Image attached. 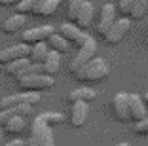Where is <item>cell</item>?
Wrapping results in <instances>:
<instances>
[{"label":"cell","mask_w":148,"mask_h":146,"mask_svg":"<svg viewBox=\"0 0 148 146\" xmlns=\"http://www.w3.org/2000/svg\"><path fill=\"white\" fill-rule=\"evenodd\" d=\"M25 118L27 116H13V118H10V120L2 125L4 133H8V135H19V133H23L25 127H27V120H25Z\"/></svg>","instance_id":"19"},{"label":"cell","mask_w":148,"mask_h":146,"mask_svg":"<svg viewBox=\"0 0 148 146\" xmlns=\"http://www.w3.org/2000/svg\"><path fill=\"white\" fill-rule=\"evenodd\" d=\"M118 19V8L114 4H105L103 10H101V19H99V25H97V32L101 36L106 34V30L112 27V23Z\"/></svg>","instance_id":"11"},{"label":"cell","mask_w":148,"mask_h":146,"mask_svg":"<svg viewBox=\"0 0 148 146\" xmlns=\"http://www.w3.org/2000/svg\"><path fill=\"white\" fill-rule=\"evenodd\" d=\"M133 4H135V0H120L118 2V10H120V13H122L123 17H129Z\"/></svg>","instance_id":"27"},{"label":"cell","mask_w":148,"mask_h":146,"mask_svg":"<svg viewBox=\"0 0 148 146\" xmlns=\"http://www.w3.org/2000/svg\"><path fill=\"white\" fill-rule=\"evenodd\" d=\"M2 146H25V141H21V138H12V141L4 142Z\"/></svg>","instance_id":"29"},{"label":"cell","mask_w":148,"mask_h":146,"mask_svg":"<svg viewBox=\"0 0 148 146\" xmlns=\"http://www.w3.org/2000/svg\"><path fill=\"white\" fill-rule=\"evenodd\" d=\"M143 99H144V103H146V104H148V91H146V93H144V95H143Z\"/></svg>","instance_id":"33"},{"label":"cell","mask_w":148,"mask_h":146,"mask_svg":"<svg viewBox=\"0 0 148 146\" xmlns=\"http://www.w3.org/2000/svg\"><path fill=\"white\" fill-rule=\"evenodd\" d=\"M65 0H44L42 4L38 6V10L34 12V15H40V17H49L55 13V10L63 4Z\"/></svg>","instance_id":"22"},{"label":"cell","mask_w":148,"mask_h":146,"mask_svg":"<svg viewBox=\"0 0 148 146\" xmlns=\"http://www.w3.org/2000/svg\"><path fill=\"white\" fill-rule=\"evenodd\" d=\"M53 32H55V27L51 25H40V27H34V29H27L21 32V42L23 44L46 42Z\"/></svg>","instance_id":"7"},{"label":"cell","mask_w":148,"mask_h":146,"mask_svg":"<svg viewBox=\"0 0 148 146\" xmlns=\"http://www.w3.org/2000/svg\"><path fill=\"white\" fill-rule=\"evenodd\" d=\"M97 99V91L93 87H78V89H72L69 93V101L70 103H76V101H84V103H91Z\"/></svg>","instance_id":"17"},{"label":"cell","mask_w":148,"mask_h":146,"mask_svg":"<svg viewBox=\"0 0 148 146\" xmlns=\"http://www.w3.org/2000/svg\"><path fill=\"white\" fill-rule=\"evenodd\" d=\"M108 74H110V66L106 64V61L101 59V57H93L76 72V80H80L84 84H99L103 80H106Z\"/></svg>","instance_id":"1"},{"label":"cell","mask_w":148,"mask_h":146,"mask_svg":"<svg viewBox=\"0 0 148 146\" xmlns=\"http://www.w3.org/2000/svg\"><path fill=\"white\" fill-rule=\"evenodd\" d=\"M49 53V46L48 42H36L31 46V51H29V59L32 63H44V59L48 57Z\"/></svg>","instance_id":"21"},{"label":"cell","mask_w":148,"mask_h":146,"mask_svg":"<svg viewBox=\"0 0 148 146\" xmlns=\"http://www.w3.org/2000/svg\"><path fill=\"white\" fill-rule=\"evenodd\" d=\"M46 42H48L49 49H55V51H59L61 55H63V53H69V51H70V47H72V44H70L66 38H63L59 32H53V34L49 36Z\"/></svg>","instance_id":"20"},{"label":"cell","mask_w":148,"mask_h":146,"mask_svg":"<svg viewBox=\"0 0 148 146\" xmlns=\"http://www.w3.org/2000/svg\"><path fill=\"white\" fill-rule=\"evenodd\" d=\"M17 86L19 89H25V91H48L55 86V80L53 76H48V74H32V76H23L17 78Z\"/></svg>","instance_id":"3"},{"label":"cell","mask_w":148,"mask_h":146,"mask_svg":"<svg viewBox=\"0 0 148 146\" xmlns=\"http://www.w3.org/2000/svg\"><path fill=\"white\" fill-rule=\"evenodd\" d=\"M29 64H31V59L29 57H21V59H15L6 64V72L13 78H21L25 74V70L29 69Z\"/></svg>","instance_id":"18"},{"label":"cell","mask_w":148,"mask_h":146,"mask_svg":"<svg viewBox=\"0 0 148 146\" xmlns=\"http://www.w3.org/2000/svg\"><path fill=\"white\" fill-rule=\"evenodd\" d=\"M97 53V42L95 38H91V36H87V40L82 44V46H78V51H76V55L70 59L69 63V70L72 74H76L80 69H82L84 64L87 63L89 59H93Z\"/></svg>","instance_id":"2"},{"label":"cell","mask_w":148,"mask_h":146,"mask_svg":"<svg viewBox=\"0 0 148 146\" xmlns=\"http://www.w3.org/2000/svg\"><path fill=\"white\" fill-rule=\"evenodd\" d=\"M87 116H89V103H84V101L72 103V108H70V125L74 129H82L87 121Z\"/></svg>","instance_id":"9"},{"label":"cell","mask_w":148,"mask_h":146,"mask_svg":"<svg viewBox=\"0 0 148 146\" xmlns=\"http://www.w3.org/2000/svg\"><path fill=\"white\" fill-rule=\"evenodd\" d=\"M146 13H148V0H135L129 17L131 19H143Z\"/></svg>","instance_id":"24"},{"label":"cell","mask_w":148,"mask_h":146,"mask_svg":"<svg viewBox=\"0 0 148 146\" xmlns=\"http://www.w3.org/2000/svg\"><path fill=\"white\" fill-rule=\"evenodd\" d=\"M87 0H70L69 2V17L72 19H76L78 17V13H80V10H82V6L86 4Z\"/></svg>","instance_id":"26"},{"label":"cell","mask_w":148,"mask_h":146,"mask_svg":"<svg viewBox=\"0 0 148 146\" xmlns=\"http://www.w3.org/2000/svg\"><path fill=\"white\" fill-rule=\"evenodd\" d=\"M25 146H40V144H38V142H36L32 137H29V141H25Z\"/></svg>","instance_id":"31"},{"label":"cell","mask_w":148,"mask_h":146,"mask_svg":"<svg viewBox=\"0 0 148 146\" xmlns=\"http://www.w3.org/2000/svg\"><path fill=\"white\" fill-rule=\"evenodd\" d=\"M42 2L44 0H21L15 8H17V13H23V15L25 13H34Z\"/></svg>","instance_id":"25"},{"label":"cell","mask_w":148,"mask_h":146,"mask_svg":"<svg viewBox=\"0 0 148 146\" xmlns=\"http://www.w3.org/2000/svg\"><path fill=\"white\" fill-rule=\"evenodd\" d=\"M42 66H44V74L55 76V74L59 72V69H61V53L55 51V49H49L48 57H46L44 63H42Z\"/></svg>","instance_id":"15"},{"label":"cell","mask_w":148,"mask_h":146,"mask_svg":"<svg viewBox=\"0 0 148 146\" xmlns=\"http://www.w3.org/2000/svg\"><path fill=\"white\" fill-rule=\"evenodd\" d=\"M135 131L139 135H148V116L143 118L140 121H137L135 123Z\"/></svg>","instance_id":"28"},{"label":"cell","mask_w":148,"mask_h":146,"mask_svg":"<svg viewBox=\"0 0 148 146\" xmlns=\"http://www.w3.org/2000/svg\"><path fill=\"white\" fill-rule=\"evenodd\" d=\"M129 29H131V17H123V15H120V19H116V21L112 23V27L106 30L105 40L108 44H120L127 36Z\"/></svg>","instance_id":"6"},{"label":"cell","mask_w":148,"mask_h":146,"mask_svg":"<svg viewBox=\"0 0 148 146\" xmlns=\"http://www.w3.org/2000/svg\"><path fill=\"white\" fill-rule=\"evenodd\" d=\"M0 38H2V29H0Z\"/></svg>","instance_id":"35"},{"label":"cell","mask_w":148,"mask_h":146,"mask_svg":"<svg viewBox=\"0 0 148 146\" xmlns=\"http://www.w3.org/2000/svg\"><path fill=\"white\" fill-rule=\"evenodd\" d=\"M31 137L38 142L40 146H55V137H53V127L46 125L38 116L31 125Z\"/></svg>","instance_id":"5"},{"label":"cell","mask_w":148,"mask_h":146,"mask_svg":"<svg viewBox=\"0 0 148 146\" xmlns=\"http://www.w3.org/2000/svg\"><path fill=\"white\" fill-rule=\"evenodd\" d=\"M93 17H95V6H93V2H89V0H87L86 4L82 6V10H80V13H78V17L74 19V21H76V25L84 30V29H89V27H91Z\"/></svg>","instance_id":"14"},{"label":"cell","mask_w":148,"mask_h":146,"mask_svg":"<svg viewBox=\"0 0 148 146\" xmlns=\"http://www.w3.org/2000/svg\"><path fill=\"white\" fill-rule=\"evenodd\" d=\"M4 129H2V125H0V146H2V144H4Z\"/></svg>","instance_id":"32"},{"label":"cell","mask_w":148,"mask_h":146,"mask_svg":"<svg viewBox=\"0 0 148 146\" xmlns=\"http://www.w3.org/2000/svg\"><path fill=\"white\" fill-rule=\"evenodd\" d=\"M116 146H131V144H127V142H120V144H116Z\"/></svg>","instance_id":"34"},{"label":"cell","mask_w":148,"mask_h":146,"mask_svg":"<svg viewBox=\"0 0 148 146\" xmlns=\"http://www.w3.org/2000/svg\"><path fill=\"white\" fill-rule=\"evenodd\" d=\"M57 32H59L63 38H66L70 44H74V46H82L87 40V36H89V34H86L78 25H74V23H63V25H59Z\"/></svg>","instance_id":"8"},{"label":"cell","mask_w":148,"mask_h":146,"mask_svg":"<svg viewBox=\"0 0 148 146\" xmlns=\"http://www.w3.org/2000/svg\"><path fill=\"white\" fill-rule=\"evenodd\" d=\"M38 118H40V120H42L46 125H49V127L61 125L63 120H65V116H63V114H59V112H44V114H38Z\"/></svg>","instance_id":"23"},{"label":"cell","mask_w":148,"mask_h":146,"mask_svg":"<svg viewBox=\"0 0 148 146\" xmlns=\"http://www.w3.org/2000/svg\"><path fill=\"white\" fill-rule=\"evenodd\" d=\"M21 0H0V6H17Z\"/></svg>","instance_id":"30"},{"label":"cell","mask_w":148,"mask_h":146,"mask_svg":"<svg viewBox=\"0 0 148 146\" xmlns=\"http://www.w3.org/2000/svg\"><path fill=\"white\" fill-rule=\"evenodd\" d=\"M40 103V93L36 91H21V93H13V95H6L0 99V108H12V106H36Z\"/></svg>","instance_id":"4"},{"label":"cell","mask_w":148,"mask_h":146,"mask_svg":"<svg viewBox=\"0 0 148 146\" xmlns=\"http://www.w3.org/2000/svg\"><path fill=\"white\" fill-rule=\"evenodd\" d=\"M112 110H114V116L120 121H129V99H127V93H116L114 95Z\"/></svg>","instance_id":"13"},{"label":"cell","mask_w":148,"mask_h":146,"mask_svg":"<svg viewBox=\"0 0 148 146\" xmlns=\"http://www.w3.org/2000/svg\"><path fill=\"white\" fill-rule=\"evenodd\" d=\"M127 99H129V120H133L137 123V121H140L143 118L148 116L146 103H144V99L140 95L131 93V95H127Z\"/></svg>","instance_id":"12"},{"label":"cell","mask_w":148,"mask_h":146,"mask_svg":"<svg viewBox=\"0 0 148 146\" xmlns=\"http://www.w3.org/2000/svg\"><path fill=\"white\" fill-rule=\"evenodd\" d=\"M29 51H31V47L29 44H15V46H10L6 49L0 51V64H8L15 59H21V57H29Z\"/></svg>","instance_id":"10"},{"label":"cell","mask_w":148,"mask_h":146,"mask_svg":"<svg viewBox=\"0 0 148 146\" xmlns=\"http://www.w3.org/2000/svg\"><path fill=\"white\" fill-rule=\"evenodd\" d=\"M25 25H27V15H23V13H13L12 17H8L4 21L2 30H4V32H10V34H13V32L25 29Z\"/></svg>","instance_id":"16"}]
</instances>
